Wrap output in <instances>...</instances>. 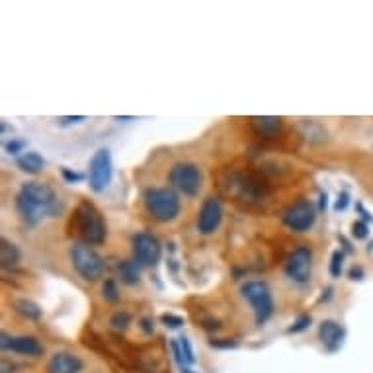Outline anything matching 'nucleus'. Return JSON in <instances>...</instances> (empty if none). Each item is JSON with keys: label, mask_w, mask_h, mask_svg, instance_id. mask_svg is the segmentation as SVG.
Returning <instances> with one entry per match:
<instances>
[{"label": "nucleus", "mask_w": 373, "mask_h": 373, "mask_svg": "<svg viewBox=\"0 0 373 373\" xmlns=\"http://www.w3.org/2000/svg\"><path fill=\"white\" fill-rule=\"evenodd\" d=\"M160 322L165 324L166 329H182L186 321H184L180 315H174V312H165V315H160Z\"/></svg>", "instance_id": "obj_24"}, {"label": "nucleus", "mask_w": 373, "mask_h": 373, "mask_svg": "<svg viewBox=\"0 0 373 373\" xmlns=\"http://www.w3.org/2000/svg\"><path fill=\"white\" fill-rule=\"evenodd\" d=\"M143 203L148 215L158 223H170L180 215V198L172 188H148L143 194Z\"/></svg>", "instance_id": "obj_3"}, {"label": "nucleus", "mask_w": 373, "mask_h": 373, "mask_svg": "<svg viewBox=\"0 0 373 373\" xmlns=\"http://www.w3.org/2000/svg\"><path fill=\"white\" fill-rule=\"evenodd\" d=\"M350 203V194L348 191H339L336 196V203H334V211H344Z\"/></svg>", "instance_id": "obj_31"}, {"label": "nucleus", "mask_w": 373, "mask_h": 373, "mask_svg": "<svg viewBox=\"0 0 373 373\" xmlns=\"http://www.w3.org/2000/svg\"><path fill=\"white\" fill-rule=\"evenodd\" d=\"M324 296H322V301H329L330 293H332V287H327V291H322Z\"/></svg>", "instance_id": "obj_40"}, {"label": "nucleus", "mask_w": 373, "mask_h": 373, "mask_svg": "<svg viewBox=\"0 0 373 373\" xmlns=\"http://www.w3.org/2000/svg\"><path fill=\"white\" fill-rule=\"evenodd\" d=\"M16 209L24 223L35 227L45 217H57L63 203L51 186L44 182H26L16 196Z\"/></svg>", "instance_id": "obj_1"}, {"label": "nucleus", "mask_w": 373, "mask_h": 373, "mask_svg": "<svg viewBox=\"0 0 373 373\" xmlns=\"http://www.w3.org/2000/svg\"><path fill=\"white\" fill-rule=\"evenodd\" d=\"M168 184L186 198H196L203 186V174L200 166L194 163H176L168 172Z\"/></svg>", "instance_id": "obj_6"}, {"label": "nucleus", "mask_w": 373, "mask_h": 373, "mask_svg": "<svg viewBox=\"0 0 373 373\" xmlns=\"http://www.w3.org/2000/svg\"><path fill=\"white\" fill-rule=\"evenodd\" d=\"M113 120H115V122H135V118H133V115H115V118H113Z\"/></svg>", "instance_id": "obj_39"}, {"label": "nucleus", "mask_w": 373, "mask_h": 373, "mask_svg": "<svg viewBox=\"0 0 373 373\" xmlns=\"http://www.w3.org/2000/svg\"><path fill=\"white\" fill-rule=\"evenodd\" d=\"M14 311L20 315V317H24L27 321H39L42 319V307L32 301V299H16L14 301Z\"/></svg>", "instance_id": "obj_18"}, {"label": "nucleus", "mask_w": 373, "mask_h": 373, "mask_svg": "<svg viewBox=\"0 0 373 373\" xmlns=\"http://www.w3.org/2000/svg\"><path fill=\"white\" fill-rule=\"evenodd\" d=\"M10 352L20 354V356L39 358L44 356V346L39 344V340L34 336H14L8 346Z\"/></svg>", "instance_id": "obj_15"}, {"label": "nucleus", "mask_w": 373, "mask_h": 373, "mask_svg": "<svg viewBox=\"0 0 373 373\" xmlns=\"http://www.w3.org/2000/svg\"><path fill=\"white\" fill-rule=\"evenodd\" d=\"M342 266H344V252L334 251L332 252V258H330V268H329L330 276H332V278H340Z\"/></svg>", "instance_id": "obj_22"}, {"label": "nucleus", "mask_w": 373, "mask_h": 373, "mask_svg": "<svg viewBox=\"0 0 373 373\" xmlns=\"http://www.w3.org/2000/svg\"><path fill=\"white\" fill-rule=\"evenodd\" d=\"M160 243L155 234L139 233L133 236V256L139 266H156L160 262Z\"/></svg>", "instance_id": "obj_10"}, {"label": "nucleus", "mask_w": 373, "mask_h": 373, "mask_svg": "<svg viewBox=\"0 0 373 373\" xmlns=\"http://www.w3.org/2000/svg\"><path fill=\"white\" fill-rule=\"evenodd\" d=\"M327 206H329V196H327V191H321L319 194V211H327Z\"/></svg>", "instance_id": "obj_36"}, {"label": "nucleus", "mask_w": 373, "mask_h": 373, "mask_svg": "<svg viewBox=\"0 0 373 373\" xmlns=\"http://www.w3.org/2000/svg\"><path fill=\"white\" fill-rule=\"evenodd\" d=\"M180 373H196V372H194V369H191V367H188V365H186V367H184V369H180Z\"/></svg>", "instance_id": "obj_41"}, {"label": "nucleus", "mask_w": 373, "mask_h": 373, "mask_svg": "<svg viewBox=\"0 0 373 373\" xmlns=\"http://www.w3.org/2000/svg\"><path fill=\"white\" fill-rule=\"evenodd\" d=\"M208 324H203V329L206 330H219L221 329V322L219 321H206Z\"/></svg>", "instance_id": "obj_37"}, {"label": "nucleus", "mask_w": 373, "mask_h": 373, "mask_svg": "<svg viewBox=\"0 0 373 373\" xmlns=\"http://www.w3.org/2000/svg\"><path fill=\"white\" fill-rule=\"evenodd\" d=\"M16 365L8 364V362H2V373H14Z\"/></svg>", "instance_id": "obj_38"}, {"label": "nucleus", "mask_w": 373, "mask_h": 373, "mask_svg": "<svg viewBox=\"0 0 373 373\" xmlns=\"http://www.w3.org/2000/svg\"><path fill=\"white\" fill-rule=\"evenodd\" d=\"M61 174H63V178H65V182L67 184H78V182H82V180H84V174L75 172V170H70L69 166H63Z\"/></svg>", "instance_id": "obj_28"}, {"label": "nucleus", "mask_w": 373, "mask_h": 373, "mask_svg": "<svg viewBox=\"0 0 373 373\" xmlns=\"http://www.w3.org/2000/svg\"><path fill=\"white\" fill-rule=\"evenodd\" d=\"M141 329H143V332H147V334H153V332H155V322H153V319H148V317L141 319Z\"/></svg>", "instance_id": "obj_34"}, {"label": "nucleus", "mask_w": 373, "mask_h": 373, "mask_svg": "<svg viewBox=\"0 0 373 373\" xmlns=\"http://www.w3.org/2000/svg\"><path fill=\"white\" fill-rule=\"evenodd\" d=\"M241 296L251 303L252 311H254V319H256V324L262 327L272 319L274 315V296H272V289L266 282L262 279H251L241 286Z\"/></svg>", "instance_id": "obj_4"}, {"label": "nucleus", "mask_w": 373, "mask_h": 373, "mask_svg": "<svg viewBox=\"0 0 373 373\" xmlns=\"http://www.w3.org/2000/svg\"><path fill=\"white\" fill-rule=\"evenodd\" d=\"M344 336H346L344 327L332 319L322 321L319 327V339H321L322 346L327 348V352H339L344 344Z\"/></svg>", "instance_id": "obj_12"}, {"label": "nucleus", "mask_w": 373, "mask_h": 373, "mask_svg": "<svg viewBox=\"0 0 373 373\" xmlns=\"http://www.w3.org/2000/svg\"><path fill=\"white\" fill-rule=\"evenodd\" d=\"M70 229L77 233L80 243H87L90 246L102 244L106 241V223L102 213L98 211L94 203L80 201L70 219Z\"/></svg>", "instance_id": "obj_2"}, {"label": "nucleus", "mask_w": 373, "mask_h": 373, "mask_svg": "<svg viewBox=\"0 0 373 373\" xmlns=\"http://www.w3.org/2000/svg\"><path fill=\"white\" fill-rule=\"evenodd\" d=\"M102 296H104L106 301H110V303H118L120 301V289H118V284H115V279H106L104 286H102Z\"/></svg>", "instance_id": "obj_20"}, {"label": "nucleus", "mask_w": 373, "mask_h": 373, "mask_svg": "<svg viewBox=\"0 0 373 373\" xmlns=\"http://www.w3.org/2000/svg\"><path fill=\"white\" fill-rule=\"evenodd\" d=\"M170 346H172V354H174V362H176V365H178V369H184L186 367V360H184V354H182V348H180V342L178 340H172L170 342Z\"/></svg>", "instance_id": "obj_29"}, {"label": "nucleus", "mask_w": 373, "mask_h": 373, "mask_svg": "<svg viewBox=\"0 0 373 373\" xmlns=\"http://www.w3.org/2000/svg\"><path fill=\"white\" fill-rule=\"evenodd\" d=\"M26 147H27V143L26 141H22V139H10V141H6V143H4V151H6V153H8V155H12V156L20 155V153H22V151H24Z\"/></svg>", "instance_id": "obj_26"}, {"label": "nucleus", "mask_w": 373, "mask_h": 373, "mask_svg": "<svg viewBox=\"0 0 373 373\" xmlns=\"http://www.w3.org/2000/svg\"><path fill=\"white\" fill-rule=\"evenodd\" d=\"M12 339H14V336H10L8 332H2V336H0V348H2L4 352L8 350V346H10V342H12Z\"/></svg>", "instance_id": "obj_35"}, {"label": "nucleus", "mask_w": 373, "mask_h": 373, "mask_svg": "<svg viewBox=\"0 0 373 373\" xmlns=\"http://www.w3.org/2000/svg\"><path fill=\"white\" fill-rule=\"evenodd\" d=\"M209 346L217 348V350H231V348L239 346V342H236V340H231V339L209 340Z\"/></svg>", "instance_id": "obj_30"}, {"label": "nucleus", "mask_w": 373, "mask_h": 373, "mask_svg": "<svg viewBox=\"0 0 373 373\" xmlns=\"http://www.w3.org/2000/svg\"><path fill=\"white\" fill-rule=\"evenodd\" d=\"M312 270V251L311 246L301 244L296 251L287 256L286 260V276L299 286L309 284Z\"/></svg>", "instance_id": "obj_8"}, {"label": "nucleus", "mask_w": 373, "mask_h": 373, "mask_svg": "<svg viewBox=\"0 0 373 373\" xmlns=\"http://www.w3.org/2000/svg\"><path fill=\"white\" fill-rule=\"evenodd\" d=\"M82 122H87L84 115H65V118L59 120V125L67 127V125H72V123H82Z\"/></svg>", "instance_id": "obj_32"}, {"label": "nucleus", "mask_w": 373, "mask_h": 373, "mask_svg": "<svg viewBox=\"0 0 373 373\" xmlns=\"http://www.w3.org/2000/svg\"><path fill=\"white\" fill-rule=\"evenodd\" d=\"M251 127L262 139H276L284 131V120L276 115H256L251 118Z\"/></svg>", "instance_id": "obj_13"}, {"label": "nucleus", "mask_w": 373, "mask_h": 373, "mask_svg": "<svg viewBox=\"0 0 373 373\" xmlns=\"http://www.w3.org/2000/svg\"><path fill=\"white\" fill-rule=\"evenodd\" d=\"M348 276H350L352 282H362L364 279V270L360 268V266H354V268L348 272Z\"/></svg>", "instance_id": "obj_33"}, {"label": "nucleus", "mask_w": 373, "mask_h": 373, "mask_svg": "<svg viewBox=\"0 0 373 373\" xmlns=\"http://www.w3.org/2000/svg\"><path fill=\"white\" fill-rule=\"evenodd\" d=\"M311 322H312L311 315H299L296 321H293V324L287 329V334H301V332H305V330L311 327Z\"/></svg>", "instance_id": "obj_21"}, {"label": "nucleus", "mask_w": 373, "mask_h": 373, "mask_svg": "<svg viewBox=\"0 0 373 373\" xmlns=\"http://www.w3.org/2000/svg\"><path fill=\"white\" fill-rule=\"evenodd\" d=\"M120 272V279H122L125 286H137L141 282V272L139 264L135 260H125L118 266Z\"/></svg>", "instance_id": "obj_19"}, {"label": "nucleus", "mask_w": 373, "mask_h": 373, "mask_svg": "<svg viewBox=\"0 0 373 373\" xmlns=\"http://www.w3.org/2000/svg\"><path fill=\"white\" fill-rule=\"evenodd\" d=\"M110 324H112L115 330H125L131 324V315L127 311L113 312L112 319H110Z\"/></svg>", "instance_id": "obj_23"}, {"label": "nucleus", "mask_w": 373, "mask_h": 373, "mask_svg": "<svg viewBox=\"0 0 373 373\" xmlns=\"http://www.w3.org/2000/svg\"><path fill=\"white\" fill-rule=\"evenodd\" d=\"M223 221V206L219 198H208L201 203L200 215H198V231L201 234H213Z\"/></svg>", "instance_id": "obj_11"}, {"label": "nucleus", "mask_w": 373, "mask_h": 373, "mask_svg": "<svg viewBox=\"0 0 373 373\" xmlns=\"http://www.w3.org/2000/svg\"><path fill=\"white\" fill-rule=\"evenodd\" d=\"M367 234H369V227L365 225V221H356V223H352V236H354V239L364 241V239H367Z\"/></svg>", "instance_id": "obj_27"}, {"label": "nucleus", "mask_w": 373, "mask_h": 373, "mask_svg": "<svg viewBox=\"0 0 373 373\" xmlns=\"http://www.w3.org/2000/svg\"><path fill=\"white\" fill-rule=\"evenodd\" d=\"M178 342H180V348H182V354H184V360H186V364L188 365L196 364V354H194V346H191L190 339H188V336H180Z\"/></svg>", "instance_id": "obj_25"}, {"label": "nucleus", "mask_w": 373, "mask_h": 373, "mask_svg": "<svg viewBox=\"0 0 373 373\" xmlns=\"http://www.w3.org/2000/svg\"><path fill=\"white\" fill-rule=\"evenodd\" d=\"M88 184H90V190L96 194H102V191L112 184L113 178V160L110 148H98L92 158H90V166H88Z\"/></svg>", "instance_id": "obj_7"}, {"label": "nucleus", "mask_w": 373, "mask_h": 373, "mask_svg": "<svg viewBox=\"0 0 373 373\" xmlns=\"http://www.w3.org/2000/svg\"><path fill=\"white\" fill-rule=\"evenodd\" d=\"M70 262L77 274L87 282H98L104 276L106 262L98 252L87 243H75L70 246Z\"/></svg>", "instance_id": "obj_5"}, {"label": "nucleus", "mask_w": 373, "mask_h": 373, "mask_svg": "<svg viewBox=\"0 0 373 373\" xmlns=\"http://www.w3.org/2000/svg\"><path fill=\"white\" fill-rule=\"evenodd\" d=\"M84 367V362L70 352H57L53 354L49 364H47V372L49 373H80Z\"/></svg>", "instance_id": "obj_14"}, {"label": "nucleus", "mask_w": 373, "mask_h": 373, "mask_svg": "<svg viewBox=\"0 0 373 373\" xmlns=\"http://www.w3.org/2000/svg\"><path fill=\"white\" fill-rule=\"evenodd\" d=\"M18 168L22 170V172L27 174H37L44 170L45 166V158L39 153H35V151H27L22 156H18L16 160Z\"/></svg>", "instance_id": "obj_17"}, {"label": "nucleus", "mask_w": 373, "mask_h": 373, "mask_svg": "<svg viewBox=\"0 0 373 373\" xmlns=\"http://www.w3.org/2000/svg\"><path fill=\"white\" fill-rule=\"evenodd\" d=\"M20 260H22L20 248L12 241H8V239H2L0 241V264H2V268H16Z\"/></svg>", "instance_id": "obj_16"}, {"label": "nucleus", "mask_w": 373, "mask_h": 373, "mask_svg": "<svg viewBox=\"0 0 373 373\" xmlns=\"http://www.w3.org/2000/svg\"><path fill=\"white\" fill-rule=\"evenodd\" d=\"M282 221L287 229H291L293 233H305L309 231L315 221H317V209L309 200H299L293 206L284 211Z\"/></svg>", "instance_id": "obj_9"}]
</instances>
